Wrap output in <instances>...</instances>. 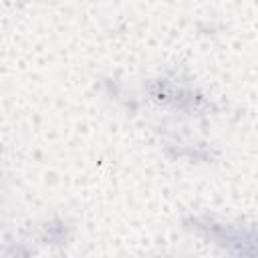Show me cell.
<instances>
[{
  "label": "cell",
  "instance_id": "1",
  "mask_svg": "<svg viewBox=\"0 0 258 258\" xmlns=\"http://www.w3.org/2000/svg\"><path fill=\"white\" fill-rule=\"evenodd\" d=\"M181 228L189 236L228 256L254 258L258 252L256 226L246 220L222 218L210 212H189L181 218Z\"/></svg>",
  "mask_w": 258,
  "mask_h": 258
},
{
  "label": "cell",
  "instance_id": "2",
  "mask_svg": "<svg viewBox=\"0 0 258 258\" xmlns=\"http://www.w3.org/2000/svg\"><path fill=\"white\" fill-rule=\"evenodd\" d=\"M143 93L157 107L179 115L206 117L214 111L210 97L198 85L177 73H159L147 79L143 83Z\"/></svg>",
  "mask_w": 258,
  "mask_h": 258
},
{
  "label": "cell",
  "instance_id": "3",
  "mask_svg": "<svg viewBox=\"0 0 258 258\" xmlns=\"http://www.w3.org/2000/svg\"><path fill=\"white\" fill-rule=\"evenodd\" d=\"M159 145L163 147L165 155L171 159H179V161H189V163H212L216 161L218 153L216 149L206 143V141H196L183 135H161Z\"/></svg>",
  "mask_w": 258,
  "mask_h": 258
},
{
  "label": "cell",
  "instance_id": "4",
  "mask_svg": "<svg viewBox=\"0 0 258 258\" xmlns=\"http://www.w3.org/2000/svg\"><path fill=\"white\" fill-rule=\"evenodd\" d=\"M75 236V224L60 214L46 218L36 232V240L44 246H67Z\"/></svg>",
  "mask_w": 258,
  "mask_h": 258
}]
</instances>
